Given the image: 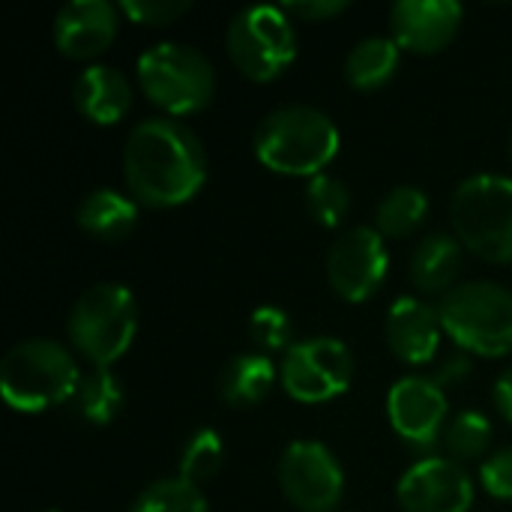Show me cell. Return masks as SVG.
I'll return each instance as SVG.
<instances>
[{"mask_svg":"<svg viewBox=\"0 0 512 512\" xmlns=\"http://www.w3.org/2000/svg\"><path fill=\"white\" fill-rule=\"evenodd\" d=\"M123 177L144 207H180L207 180V153L198 135L174 117L141 120L123 147Z\"/></svg>","mask_w":512,"mask_h":512,"instance_id":"1","label":"cell"},{"mask_svg":"<svg viewBox=\"0 0 512 512\" xmlns=\"http://www.w3.org/2000/svg\"><path fill=\"white\" fill-rule=\"evenodd\" d=\"M339 153L336 123L312 105L270 111L255 129V156L264 168L288 177H318Z\"/></svg>","mask_w":512,"mask_h":512,"instance_id":"2","label":"cell"},{"mask_svg":"<svg viewBox=\"0 0 512 512\" xmlns=\"http://www.w3.org/2000/svg\"><path fill=\"white\" fill-rule=\"evenodd\" d=\"M78 384L72 354L54 339H24L0 363V396L21 414H39L75 399Z\"/></svg>","mask_w":512,"mask_h":512,"instance_id":"3","label":"cell"},{"mask_svg":"<svg viewBox=\"0 0 512 512\" xmlns=\"http://www.w3.org/2000/svg\"><path fill=\"white\" fill-rule=\"evenodd\" d=\"M66 330L72 348L93 369H111V363H117L135 339L138 303L126 285H93L75 300Z\"/></svg>","mask_w":512,"mask_h":512,"instance_id":"4","label":"cell"},{"mask_svg":"<svg viewBox=\"0 0 512 512\" xmlns=\"http://www.w3.org/2000/svg\"><path fill=\"white\" fill-rule=\"evenodd\" d=\"M456 240L489 264H512V180L477 174L459 183L450 204Z\"/></svg>","mask_w":512,"mask_h":512,"instance_id":"5","label":"cell"},{"mask_svg":"<svg viewBox=\"0 0 512 512\" xmlns=\"http://www.w3.org/2000/svg\"><path fill=\"white\" fill-rule=\"evenodd\" d=\"M444 333L465 351L480 357L512 354V294L495 282H465L444 294Z\"/></svg>","mask_w":512,"mask_h":512,"instance_id":"6","label":"cell"},{"mask_svg":"<svg viewBox=\"0 0 512 512\" xmlns=\"http://www.w3.org/2000/svg\"><path fill=\"white\" fill-rule=\"evenodd\" d=\"M138 81L144 96L171 117L198 114L213 102V63L192 45L159 42L138 57Z\"/></svg>","mask_w":512,"mask_h":512,"instance_id":"7","label":"cell"},{"mask_svg":"<svg viewBox=\"0 0 512 512\" xmlns=\"http://www.w3.org/2000/svg\"><path fill=\"white\" fill-rule=\"evenodd\" d=\"M231 63L258 84L276 81L297 57V33L282 6H246L225 33Z\"/></svg>","mask_w":512,"mask_h":512,"instance_id":"8","label":"cell"},{"mask_svg":"<svg viewBox=\"0 0 512 512\" xmlns=\"http://www.w3.org/2000/svg\"><path fill=\"white\" fill-rule=\"evenodd\" d=\"M282 387L303 405H321L342 396L354 378V357L339 339H306L285 351L279 369Z\"/></svg>","mask_w":512,"mask_h":512,"instance_id":"9","label":"cell"},{"mask_svg":"<svg viewBox=\"0 0 512 512\" xmlns=\"http://www.w3.org/2000/svg\"><path fill=\"white\" fill-rule=\"evenodd\" d=\"M279 489L300 512H333L345 495L336 456L318 441H294L279 459Z\"/></svg>","mask_w":512,"mask_h":512,"instance_id":"10","label":"cell"},{"mask_svg":"<svg viewBox=\"0 0 512 512\" xmlns=\"http://www.w3.org/2000/svg\"><path fill=\"white\" fill-rule=\"evenodd\" d=\"M390 255L378 228L360 225L345 231L327 252V279L330 288L348 303H366L375 297L387 279Z\"/></svg>","mask_w":512,"mask_h":512,"instance_id":"11","label":"cell"},{"mask_svg":"<svg viewBox=\"0 0 512 512\" xmlns=\"http://www.w3.org/2000/svg\"><path fill=\"white\" fill-rule=\"evenodd\" d=\"M405 512H468L474 504V480L444 456H429L411 465L396 489Z\"/></svg>","mask_w":512,"mask_h":512,"instance_id":"12","label":"cell"},{"mask_svg":"<svg viewBox=\"0 0 512 512\" xmlns=\"http://www.w3.org/2000/svg\"><path fill=\"white\" fill-rule=\"evenodd\" d=\"M387 417L396 435L414 447H429L444 438L447 429V396L444 387L432 378L408 375L390 387Z\"/></svg>","mask_w":512,"mask_h":512,"instance_id":"13","label":"cell"},{"mask_svg":"<svg viewBox=\"0 0 512 512\" xmlns=\"http://www.w3.org/2000/svg\"><path fill=\"white\" fill-rule=\"evenodd\" d=\"M462 15L453 0H399L390 9V33L402 51L435 54L456 39Z\"/></svg>","mask_w":512,"mask_h":512,"instance_id":"14","label":"cell"},{"mask_svg":"<svg viewBox=\"0 0 512 512\" xmlns=\"http://www.w3.org/2000/svg\"><path fill=\"white\" fill-rule=\"evenodd\" d=\"M120 27L117 6L108 0H69L54 15V45L69 60H93L114 42Z\"/></svg>","mask_w":512,"mask_h":512,"instance_id":"15","label":"cell"},{"mask_svg":"<svg viewBox=\"0 0 512 512\" xmlns=\"http://www.w3.org/2000/svg\"><path fill=\"white\" fill-rule=\"evenodd\" d=\"M441 315L420 297H399L384 324V336L390 351L408 366H426L438 354L441 342Z\"/></svg>","mask_w":512,"mask_h":512,"instance_id":"16","label":"cell"},{"mask_svg":"<svg viewBox=\"0 0 512 512\" xmlns=\"http://www.w3.org/2000/svg\"><path fill=\"white\" fill-rule=\"evenodd\" d=\"M72 102L96 126H114L132 108V87L114 66H87L72 84Z\"/></svg>","mask_w":512,"mask_h":512,"instance_id":"17","label":"cell"},{"mask_svg":"<svg viewBox=\"0 0 512 512\" xmlns=\"http://www.w3.org/2000/svg\"><path fill=\"white\" fill-rule=\"evenodd\" d=\"M75 222L84 234L102 243L126 240L138 225V204L117 189H93L81 198Z\"/></svg>","mask_w":512,"mask_h":512,"instance_id":"18","label":"cell"},{"mask_svg":"<svg viewBox=\"0 0 512 512\" xmlns=\"http://www.w3.org/2000/svg\"><path fill=\"white\" fill-rule=\"evenodd\" d=\"M462 249L456 234L435 231L423 237L411 255V282L423 294H450L462 270Z\"/></svg>","mask_w":512,"mask_h":512,"instance_id":"19","label":"cell"},{"mask_svg":"<svg viewBox=\"0 0 512 512\" xmlns=\"http://www.w3.org/2000/svg\"><path fill=\"white\" fill-rule=\"evenodd\" d=\"M276 384V369L264 354H240L225 363L219 372V396L231 408L261 405Z\"/></svg>","mask_w":512,"mask_h":512,"instance_id":"20","label":"cell"},{"mask_svg":"<svg viewBox=\"0 0 512 512\" xmlns=\"http://www.w3.org/2000/svg\"><path fill=\"white\" fill-rule=\"evenodd\" d=\"M399 45L393 36H369L345 57V78L354 90H378L399 69Z\"/></svg>","mask_w":512,"mask_h":512,"instance_id":"21","label":"cell"},{"mask_svg":"<svg viewBox=\"0 0 512 512\" xmlns=\"http://www.w3.org/2000/svg\"><path fill=\"white\" fill-rule=\"evenodd\" d=\"M429 213V198L417 186H396L384 195L375 213V228L381 237H408L414 234Z\"/></svg>","mask_w":512,"mask_h":512,"instance_id":"22","label":"cell"},{"mask_svg":"<svg viewBox=\"0 0 512 512\" xmlns=\"http://www.w3.org/2000/svg\"><path fill=\"white\" fill-rule=\"evenodd\" d=\"M75 405H78V414L87 423L105 426L123 408V387H120V381L114 378L111 369H90L87 375H81Z\"/></svg>","mask_w":512,"mask_h":512,"instance_id":"23","label":"cell"},{"mask_svg":"<svg viewBox=\"0 0 512 512\" xmlns=\"http://www.w3.org/2000/svg\"><path fill=\"white\" fill-rule=\"evenodd\" d=\"M129 512H207V498L195 483L171 477L150 483Z\"/></svg>","mask_w":512,"mask_h":512,"instance_id":"24","label":"cell"},{"mask_svg":"<svg viewBox=\"0 0 512 512\" xmlns=\"http://www.w3.org/2000/svg\"><path fill=\"white\" fill-rule=\"evenodd\" d=\"M492 444V423L477 411L456 414L444 429V447L453 462H471L486 456Z\"/></svg>","mask_w":512,"mask_h":512,"instance_id":"25","label":"cell"},{"mask_svg":"<svg viewBox=\"0 0 512 512\" xmlns=\"http://www.w3.org/2000/svg\"><path fill=\"white\" fill-rule=\"evenodd\" d=\"M306 207L312 213V219L324 228H336L351 207V192L342 180L330 177V174H318L309 180L306 186Z\"/></svg>","mask_w":512,"mask_h":512,"instance_id":"26","label":"cell"},{"mask_svg":"<svg viewBox=\"0 0 512 512\" xmlns=\"http://www.w3.org/2000/svg\"><path fill=\"white\" fill-rule=\"evenodd\" d=\"M222 456H225L222 438H219L213 429H198V432L186 441V447H183V456H180V477L198 486V483L210 480V477L222 468Z\"/></svg>","mask_w":512,"mask_h":512,"instance_id":"27","label":"cell"},{"mask_svg":"<svg viewBox=\"0 0 512 512\" xmlns=\"http://www.w3.org/2000/svg\"><path fill=\"white\" fill-rule=\"evenodd\" d=\"M249 339L258 351H285L291 348V318L279 306H261L249 318Z\"/></svg>","mask_w":512,"mask_h":512,"instance_id":"28","label":"cell"},{"mask_svg":"<svg viewBox=\"0 0 512 512\" xmlns=\"http://www.w3.org/2000/svg\"><path fill=\"white\" fill-rule=\"evenodd\" d=\"M120 12L129 15L135 24H150V27H162L177 21L180 15L189 12L186 0H123Z\"/></svg>","mask_w":512,"mask_h":512,"instance_id":"29","label":"cell"},{"mask_svg":"<svg viewBox=\"0 0 512 512\" xmlns=\"http://www.w3.org/2000/svg\"><path fill=\"white\" fill-rule=\"evenodd\" d=\"M480 480L483 489L498 498V501H512V447L498 450L495 456H489L480 468Z\"/></svg>","mask_w":512,"mask_h":512,"instance_id":"30","label":"cell"},{"mask_svg":"<svg viewBox=\"0 0 512 512\" xmlns=\"http://www.w3.org/2000/svg\"><path fill=\"white\" fill-rule=\"evenodd\" d=\"M348 6H351L348 0H291L282 6V12L300 21H327V18L342 15Z\"/></svg>","mask_w":512,"mask_h":512,"instance_id":"31","label":"cell"},{"mask_svg":"<svg viewBox=\"0 0 512 512\" xmlns=\"http://www.w3.org/2000/svg\"><path fill=\"white\" fill-rule=\"evenodd\" d=\"M495 405H498V411L512 423V366L498 378V384H495Z\"/></svg>","mask_w":512,"mask_h":512,"instance_id":"32","label":"cell"},{"mask_svg":"<svg viewBox=\"0 0 512 512\" xmlns=\"http://www.w3.org/2000/svg\"><path fill=\"white\" fill-rule=\"evenodd\" d=\"M510 162H512V132H510Z\"/></svg>","mask_w":512,"mask_h":512,"instance_id":"33","label":"cell"},{"mask_svg":"<svg viewBox=\"0 0 512 512\" xmlns=\"http://www.w3.org/2000/svg\"><path fill=\"white\" fill-rule=\"evenodd\" d=\"M48 512H57V510H48Z\"/></svg>","mask_w":512,"mask_h":512,"instance_id":"34","label":"cell"}]
</instances>
